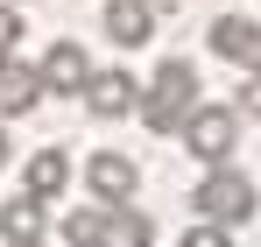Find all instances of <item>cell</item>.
Instances as JSON below:
<instances>
[{
    "label": "cell",
    "instance_id": "obj_1",
    "mask_svg": "<svg viewBox=\"0 0 261 247\" xmlns=\"http://www.w3.org/2000/svg\"><path fill=\"white\" fill-rule=\"evenodd\" d=\"M191 106H198V64L191 57H163L155 78L141 85V99H134V113H141L148 134H176L191 120Z\"/></svg>",
    "mask_w": 261,
    "mask_h": 247
},
{
    "label": "cell",
    "instance_id": "obj_2",
    "mask_svg": "<svg viewBox=\"0 0 261 247\" xmlns=\"http://www.w3.org/2000/svg\"><path fill=\"white\" fill-rule=\"evenodd\" d=\"M254 177H240L233 163H212L198 177V191H191V212L198 219H212V226H240V219H254Z\"/></svg>",
    "mask_w": 261,
    "mask_h": 247
},
{
    "label": "cell",
    "instance_id": "obj_3",
    "mask_svg": "<svg viewBox=\"0 0 261 247\" xmlns=\"http://www.w3.org/2000/svg\"><path fill=\"white\" fill-rule=\"evenodd\" d=\"M176 134H184V149H191V163H233V149H240V113H233V106H205V99H198V106H191V120L176 127Z\"/></svg>",
    "mask_w": 261,
    "mask_h": 247
},
{
    "label": "cell",
    "instance_id": "obj_4",
    "mask_svg": "<svg viewBox=\"0 0 261 247\" xmlns=\"http://www.w3.org/2000/svg\"><path fill=\"white\" fill-rule=\"evenodd\" d=\"M85 198H99V205L141 198V163L120 156V149H92V156H85Z\"/></svg>",
    "mask_w": 261,
    "mask_h": 247
},
{
    "label": "cell",
    "instance_id": "obj_5",
    "mask_svg": "<svg viewBox=\"0 0 261 247\" xmlns=\"http://www.w3.org/2000/svg\"><path fill=\"white\" fill-rule=\"evenodd\" d=\"M78 99H85L92 120H127L134 99H141V78H134V71H120V64H106V71L92 64V78H85V92H78Z\"/></svg>",
    "mask_w": 261,
    "mask_h": 247
},
{
    "label": "cell",
    "instance_id": "obj_6",
    "mask_svg": "<svg viewBox=\"0 0 261 247\" xmlns=\"http://www.w3.org/2000/svg\"><path fill=\"white\" fill-rule=\"evenodd\" d=\"M155 21H163V0H106V14H99V29H106L113 50L155 42Z\"/></svg>",
    "mask_w": 261,
    "mask_h": 247
},
{
    "label": "cell",
    "instance_id": "obj_7",
    "mask_svg": "<svg viewBox=\"0 0 261 247\" xmlns=\"http://www.w3.org/2000/svg\"><path fill=\"white\" fill-rule=\"evenodd\" d=\"M36 78H43V92H64V99H78L92 78V57H85V42H71V36H57L36 57Z\"/></svg>",
    "mask_w": 261,
    "mask_h": 247
},
{
    "label": "cell",
    "instance_id": "obj_8",
    "mask_svg": "<svg viewBox=\"0 0 261 247\" xmlns=\"http://www.w3.org/2000/svg\"><path fill=\"white\" fill-rule=\"evenodd\" d=\"M205 42H212V57H226V64L261 71V21H254V14H219Z\"/></svg>",
    "mask_w": 261,
    "mask_h": 247
},
{
    "label": "cell",
    "instance_id": "obj_9",
    "mask_svg": "<svg viewBox=\"0 0 261 247\" xmlns=\"http://www.w3.org/2000/svg\"><path fill=\"white\" fill-rule=\"evenodd\" d=\"M71 177H78V163H71V149H57V141H49V149H36V156L21 163V191L49 205V198H64V191H71Z\"/></svg>",
    "mask_w": 261,
    "mask_h": 247
},
{
    "label": "cell",
    "instance_id": "obj_10",
    "mask_svg": "<svg viewBox=\"0 0 261 247\" xmlns=\"http://www.w3.org/2000/svg\"><path fill=\"white\" fill-rule=\"evenodd\" d=\"M49 92L36 78V64H21V57H0V120H21V113H36Z\"/></svg>",
    "mask_w": 261,
    "mask_h": 247
},
{
    "label": "cell",
    "instance_id": "obj_11",
    "mask_svg": "<svg viewBox=\"0 0 261 247\" xmlns=\"http://www.w3.org/2000/svg\"><path fill=\"white\" fill-rule=\"evenodd\" d=\"M43 233H49V205H43V198H29V191L0 198V240H7V247L43 240Z\"/></svg>",
    "mask_w": 261,
    "mask_h": 247
},
{
    "label": "cell",
    "instance_id": "obj_12",
    "mask_svg": "<svg viewBox=\"0 0 261 247\" xmlns=\"http://www.w3.org/2000/svg\"><path fill=\"white\" fill-rule=\"evenodd\" d=\"M92 247H155V226H148V212H141V205H106Z\"/></svg>",
    "mask_w": 261,
    "mask_h": 247
},
{
    "label": "cell",
    "instance_id": "obj_13",
    "mask_svg": "<svg viewBox=\"0 0 261 247\" xmlns=\"http://www.w3.org/2000/svg\"><path fill=\"white\" fill-rule=\"evenodd\" d=\"M99 219H106V205H99V198H92V205H71L64 219H57V240H64V247H92Z\"/></svg>",
    "mask_w": 261,
    "mask_h": 247
},
{
    "label": "cell",
    "instance_id": "obj_14",
    "mask_svg": "<svg viewBox=\"0 0 261 247\" xmlns=\"http://www.w3.org/2000/svg\"><path fill=\"white\" fill-rule=\"evenodd\" d=\"M176 247H233V226H212V219H191V233Z\"/></svg>",
    "mask_w": 261,
    "mask_h": 247
},
{
    "label": "cell",
    "instance_id": "obj_15",
    "mask_svg": "<svg viewBox=\"0 0 261 247\" xmlns=\"http://www.w3.org/2000/svg\"><path fill=\"white\" fill-rule=\"evenodd\" d=\"M14 42H21V7L0 0V57H14Z\"/></svg>",
    "mask_w": 261,
    "mask_h": 247
},
{
    "label": "cell",
    "instance_id": "obj_16",
    "mask_svg": "<svg viewBox=\"0 0 261 247\" xmlns=\"http://www.w3.org/2000/svg\"><path fill=\"white\" fill-rule=\"evenodd\" d=\"M233 113H240V120H261V71H247L240 99H233Z\"/></svg>",
    "mask_w": 261,
    "mask_h": 247
},
{
    "label": "cell",
    "instance_id": "obj_17",
    "mask_svg": "<svg viewBox=\"0 0 261 247\" xmlns=\"http://www.w3.org/2000/svg\"><path fill=\"white\" fill-rule=\"evenodd\" d=\"M7 156H14V141H7V120H0V163H7Z\"/></svg>",
    "mask_w": 261,
    "mask_h": 247
},
{
    "label": "cell",
    "instance_id": "obj_18",
    "mask_svg": "<svg viewBox=\"0 0 261 247\" xmlns=\"http://www.w3.org/2000/svg\"><path fill=\"white\" fill-rule=\"evenodd\" d=\"M21 247H43V240H21Z\"/></svg>",
    "mask_w": 261,
    "mask_h": 247
},
{
    "label": "cell",
    "instance_id": "obj_19",
    "mask_svg": "<svg viewBox=\"0 0 261 247\" xmlns=\"http://www.w3.org/2000/svg\"><path fill=\"white\" fill-rule=\"evenodd\" d=\"M14 7H21V0H14Z\"/></svg>",
    "mask_w": 261,
    "mask_h": 247
}]
</instances>
